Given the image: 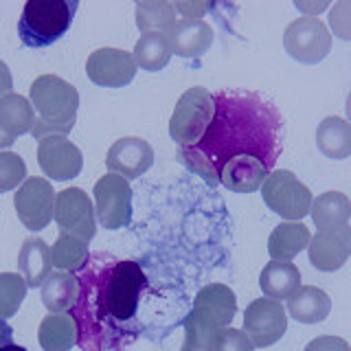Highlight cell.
Masks as SVG:
<instances>
[{
  "mask_svg": "<svg viewBox=\"0 0 351 351\" xmlns=\"http://www.w3.org/2000/svg\"><path fill=\"white\" fill-rule=\"evenodd\" d=\"M237 296L224 283H208L197 292L193 310L184 318L180 351H213L219 332L233 323Z\"/></svg>",
  "mask_w": 351,
  "mask_h": 351,
  "instance_id": "3957f363",
  "label": "cell"
},
{
  "mask_svg": "<svg viewBox=\"0 0 351 351\" xmlns=\"http://www.w3.org/2000/svg\"><path fill=\"white\" fill-rule=\"evenodd\" d=\"M329 25L340 40H351V3L349 0H340L329 11Z\"/></svg>",
  "mask_w": 351,
  "mask_h": 351,
  "instance_id": "836d02e7",
  "label": "cell"
},
{
  "mask_svg": "<svg viewBox=\"0 0 351 351\" xmlns=\"http://www.w3.org/2000/svg\"><path fill=\"white\" fill-rule=\"evenodd\" d=\"M11 343H14V329H11V325L7 321L0 318V349Z\"/></svg>",
  "mask_w": 351,
  "mask_h": 351,
  "instance_id": "f35d334b",
  "label": "cell"
},
{
  "mask_svg": "<svg viewBox=\"0 0 351 351\" xmlns=\"http://www.w3.org/2000/svg\"><path fill=\"white\" fill-rule=\"evenodd\" d=\"M18 270L27 288H40L44 279L53 272L51 248L40 237H27L18 255Z\"/></svg>",
  "mask_w": 351,
  "mask_h": 351,
  "instance_id": "ffe728a7",
  "label": "cell"
},
{
  "mask_svg": "<svg viewBox=\"0 0 351 351\" xmlns=\"http://www.w3.org/2000/svg\"><path fill=\"white\" fill-rule=\"evenodd\" d=\"M75 277L80 294L69 314L77 325V345L84 351H123L134 343L141 332V292L147 281L141 263L95 252Z\"/></svg>",
  "mask_w": 351,
  "mask_h": 351,
  "instance_id": "7a4b0ae2",
  "label": "cell"
},
{
  "mask_svg": "<svg viewBox=\"0 0 351 351\" xmlns=\"http://www.w3.org/2000/svg\"><path fill=\"white\" fill-rule=\"evenodd\" d=\"M294 7L299 11H303L305 18H316L321 11H325L329 7V3H325V0H321V3H301V0H296Z\"/></svg>",
  "mask_w": 351,
  "mask_h": 351,
  "instance_id": "74e56055",
  "label": "cell"
},
{
  "mask_svg": "<svg viewBox=\"0 0 351 351\" xmlns=\"http://www.w3.org/2000/svg\"><path fill=\"white\" fill-rule=\"evenodd\" d=\"M310 215L318 230H336L349 224L351 217V202L345 193L327 191L312 200Z\"/></svg>",
  "mask_w": 351,
  "mask_h": 351,
  "instance_id": "603a6c76",
  "label": "cell"
},
{
  "mask_svg": "<svg viewBox=\"0 0 351 351\" xmlns=\"http://www.w3.org/2000/svg\"><path fill=\"white\" fill-rule=\"evenodd\" d=\"M301 285V272L290 261H270L259 274V288L268 299L281 301Z\"/></svg>",
  "mask_w": 351,
  "mask_h": 351,
  "instance_id": "d4e9b609",
  "label": "cell"
},
{
  "mask_svg": "<svg viewBox=\"0 0 351 351\" xmlns=\"http://www.w3.org/2000/svg\"><path fill=\"white\" fill-rule=\"evenodd\" d=\"M281 152L283 119L277 108L255 93L217 90L211 123L200 141L178 149V158L215 186L219 169L230 158L252 156L272 171Z\"/></svg>",
  "mask_w": 351,
  "mask_h": 351,
  "instance_id": "6da1fadb",
  "label": "cell"
},
{
  "mask_svg": "<svg viewBox=\"0 0 351 351\" xmlns=\"http://www.w3.org/2000/svg\"><path fill=\"white\" fill-rule=\"evenodd\" d=\"M288 329V314L281 301L255 299L244 312V332L255 347H270L279 343Z\"/></svg>",
  "mask_w": 351,
  "mask_h": 351,
  "instance_id": "7c38bea8",
  "label": "cell"
},
{
  "mask_svg": "<svg viewBox=\"0 0 351 351\" xmlns=\"http://www.w3.org/2000/svg\"><path fill=\"white\" fill-rule=\"evenodd\" d=\"M55 195L58 193L53 191V184L47 178H36V176L27 178L22 186H18L14 206L25 228L38 233V230L49 226L55 211Z\"/></svg>",
  "mask_w": 351,
  "mask_h": 351,
  "instance_id": "8fae6325",
  "label": "cell"
},
{
  "mask_svg": "<svg viewBox=\"0 0 351 351\" xmlns=\"http://www.w3.org/2000/svg\"><path fill=\"white\" fill-rule=\"evenodd\" d=\"M11 90H14V77H11V71H9V66L0 60V101L11 95Z\"/></svg>",
  "mask_w": 351,
  "mask_h": 351,
  "instance_id": "8d00e7d4",
  "label": "cell"
},
{
  "mask_svg": "<svg viewBox=\"0 0 351 351\" xmlns=\"http://www.w3.org/2000/svg\"><path fill=\"white\" fill-rule=\"evenodd\" d=\"M171 55L180 58H202L213 44V29L204 20H176V25L165 33Z\"/></svg>",
  "mask_w": 351,
  "mask_h": 351,
  "instance_id": "e0dca14e",
  "label": "cell"
},
{
  "mask_svg": "<svg viewBox=\"0 0 351 351\" xmlns=\"http://www.w3.org/2000/svg\"><path fill=\"white\" fill-rule=\"evenodd\" d=\"M27 180V165L16 152H0V193L18 189Z\"/></svg>",
  "mask_w": 351,
  "mask_h": 351,
  "instance_id": "1f68e13d",
  "label": "cell"
},
{
  "mask_svg": "<svg viewBox=\"0 0 351 351\" xmlns=\"http://www.w3.org/2000/svg\"><path fill=\"white\" fill-rule=\"evenodd\" d=\"M213 119V95L206 88L193 86L184 90L173 108L169 121V136L178 147L193 145L202 138Z\"/></svg>",
  "mask_w": 351,
  "mask_h": 351,
  "instance_id": "8992f818",
  "label": "cell"
},
{
  "mask_svg": "<svg viewBox=\"0 0 351 351\" xmlns=\"http://www.w3.org/2000/svg\"><path fill=\"white\" fill-rule=\"evenodd\" d=\"M88 80L101 88H123L136 75V62L128 51L121 49H97L86 62Z\"/></svg>",
  "mask_w": 351,
  "mask_h": 351,
  "instance_id": "5bb4252c",
  "label": "cell"
},
{
  "mask_svg": "<svg viewBox=\"0 0 351 351\" xmlns=\"http://www.w3.org/2000/svg\"><path fill=\"white\" fill-rule=\"evenodd\" d=\"M285 53L299 64H318L332 51V36L323 20L318 18H296L283 33Z\"/></svg>",
  "mask_w": 351,
  "mask_h": 351,
  "instance_id": "ba28073f",
  "label": "cell"
},
{
  "mask_svg": "<svg viewBox=\"0 0 351 351\" xmlns=\"http://www.w3.org/2000/svg\"><path fill=\"white\" fill-rule=\"evenodd\" d=\"M134 62L147 73H158L171 60V51L165 33H143L134 44Z\"/></svg>",
  "mask_w": 351,
  "mask_h": 351,
  "instance_id": "83f0119b",
  "label": "cell"
},
{
  "mask_svg": "<svg viewBox=\"0 0 351 351\" xmlns=\"http://www.w3.org/2000/svg\"><path fill=\"white\" fill-rule=\"evenodd\" d=\"M270 169L261 160L252 156H235L219 169L217 182L224 184L228 191L235 193H252L257 191L268 178Z\"/></svg>",
  "mask_w": 351,
  "mask_h": 351,
  "instance_id": "ac0fdd59",
  "label": "cell"
},
{
  "mask_svg": "<svg viewBox=\"0 0 351 351\" xmlns=\"http://www.w3.org/2000/svg\"><path fill=\"white\" fill-rule=\"evenodd\" d=\"M44 351H71L77 345V325L69 312H51L38 329Z\"/></svg>",
  "mask_w": 351,
  "mask_h": 351,
  "instance_id": "7402d4cb",
  "label": "cell"
},
{
  "mask_svg": "<svg viewBox=\"0 0 351 351\" xmlns=\"http://www.w3.org/2000/svg\"><path fill=\"white\" fill-rule=\"evenodd\" d=\"M259 189L263 202H266L272 213L288 217L292 222H301L310 213V206L314 200L312 191L290 169L270 171Z\"/></svg>",
  "mask_w": 351,
  "mask_h": 351,
  "instance_id": "52a82bcc",
  "label": "cell"
},
{
  "mask_svg": "<svg viewBox=\"0 0 351 351\" xmlns=\"http://www.w3.org/2000/svg\"><path fill=\"white\" fill-rule=\"evenodd\" d=\"M31 106L38 112L31 134L38 141L44 136H66L75 128L80 93L73 84L58 75H42L29 88Z\"/></svg>",
  "mask_w": 351,
  "mask_h": 351,
  "instance_id": "277c9868",
  "label": "cell"
},
{
  "mask_svg": "<svg viewBox=\"0 0 351 351\" xmlns=\"http://www.w3.org/2000/svg\"><path fill=\"white\" fill-rule=\"evenodd\" d=\"M95 215L106 230H119L132 222V186L123 176L108 173L95 184Z\"/></svg>",
  "mask_w": 351,
  "mask_h": 351,
  "instance_id": "9c48e42d",
  "label": "cell"
},
{
  "mask_svg": "<svg viewBox=\"0 0 351 351\" xmlns=\"http://www.w3.org/2000/svg\"><path fill=\"white\" fill-rule=\"evenodd\" d=\"M303 351H349V343L340 336H318Z\"/></svg>",
  "mask_w": 351,
  "mask_h": 351,
  "instance_id": "e575fe53",
  "label": "cell"
},
{
  "mask_svg": "<svg viewBox=\"0 0 351 351\" xmlns=\"http://www.w3.org/2000/svg\"><path fill=\"white\" fill-rule=\"evenodd\" d=\"M36 125V110L27 97L11 93L0 101V128L9 136H22L29 134Z\"/></svg>",
  "mask_w": 351,
  "mask_h": 351,
  "instance_id": "4316f807",
  "label": "cell"
},
{
  "mask_svg": "<svg viewBox=\"0 0 351 351\" xmlns=\"http://www.w3.org/2000/svg\"><path fill=\"white\" fill-rule=\"evenodd\" d=\"M77 7V0H27L18 20L20 42L29 49L51 47L71 29Z\"/></svg>",
  "mask_w": 351,
  "mask_h": 351,
  "instance_id": "5b68a950",
  "label": "cell"
},
{
  "mask_svg": "<svg viewBox=\"0 0 351 351\" xmlns=\"http://www.w3.org/2000/svg\"><path fill=\"white\" fill-rule=\"evenodd\" d=\"M38 162L44 176H49L51 180H71L82 173L84 156L82 149L71 143L66 136H44L40 138L38 145Z\"/></svg>",
  "mask_w": 351,
  "mask_h": 351,
  "instance_id": "4fadbf2b",
  "label": "cell"
},
{
  "mask_svg": "<svg viewBox=\"0 0 351 351\" xmlns=\"http://www.w3.org/2000/svg\"><path fill=\"white\" fill-rule=\"evenodd\" d=\"M14 143H16V138H14V136H9L7 132H5L3 128H0V149H3V147H11Z\"/></svg>",
  "mask_w": 351,
  "mask_h": 351,
  "instance_id": "ab89813d",
  "label": "cell"
},
{
  "mask_svg": "<svg viewBox=\"0 0 351 351\" xmlns=\"http://www.w3.org/2000/svg\"><path fill=\"white\" fill-rule=\"evenodd\" d=\"M88 259V244L80 237H73L69 233H60L58 241L51 248V261L55 268L64 272H77Z\"/></svg>",
  "mask_w": 351,
  "mask_h": 351,
  "instance_id": "f546056e",
  "label": "cell"
},
{
  "mask_svg": "<svg viewBox=\"0 0 351 351\" xmlns=\"http://www.w3.org/2000/svg\"><path fill=\"white\" fill-rule=\"evenodd\" d=\"M106 165L110 173L123 176L130 182L134 178H141L154 165V149L145 138L123 136L108 149Z\"/></svg>",
  "mask_w": 351,
  "mask_h": 351,
  "instance_id": "9a60e30c",
  "label": "cell"
},
{
  "mask_svg": "<svg viewBox=\"0 0 351 351\" xmlns=\"http://www.w3.org/2000/svg\"><path fill=\"white\" fill-rule=\"evenodd\" d=\"M351 252V228L349 224L336 230H318L310 237L307 255L310 263L321 272H336L347 263Z\"/></svg>",
  "mask_w": 351,
  "mask_h": 351,
  "instance_id": "2e32d148",
  "label": "cell"
},
{
  "mask_svg": "<svg viewBox=\"0 0 351 351\" xmlns=\"http://www.w3.org/2000/svg\"><path fill=\"white\" fill-rule=\"evenodd\" d=\"M176 14H180L182 20H202L206 11H211L208 3H176L173 5Z\"/></svg>",
  "mask_w": 351,
  "mask_h": 351,
  "instance_id": "d590c367",
  "label": "cell"
},
{
  "mask_svg": "<svg viewBox=\"0 0 351 351\" xmlns=\"http://www.w3.org/2000/svg\"><path fill=\"white\" fill-rule=\"evenodd\" d=\"M0 351H27V349H25V347H20V345H14V343H11V345L3 347Z\"/></svg>",
  "mask_w": 351,
  "mask_h": 351,
  "instance_id": "60d3db41",
  "label": "cell"
},
{
  "mask_svg": "<svg viewBox=\"0 0 351 351\" xmlns=\"http://www.w3.org/2000/svg\"><path fill=\"white\" fill-rule=\"evenodd\" d=\"M329 312H332V301H329L327 292L316 288V285H299L288 296V312L285 314H290L299 323H323Z\"/></svg>",
  "mask_w": 351,
  "mask_h": 351,
  "instance_id": "d6986e66",
  "label": "cell"
},
{
  "mask_svg": "<svg viewBox=\"0 0 351 351\" xmlns=\"http://www.w3.org/2000/svg\"><path fill=\"white\" fill-rule=\"evenodd\" d=\"M173 3L167 0H143L136 5V27L143 33H167L176 25Z\"/></svg>",
  "mask_w": 351,
  "mask_h": 351,
  "instance_id": "f1b7e54d",
  "label": "cell"
},
{
  "mask_svg": "<svg viewBox=\"0 0 351 351\" xmlns=\"http://www.w3.org/2000/svg\"><path fill=\"white\" fill-rule=\"evenodd\" d=\"M27 299V283L18 272H0V318L16 316L22 301Z\"/></svg>",
  "mask_w": 351,
  "mask_h": 351,
  "instance_id": "4dcf8cb0",
  "label": "cell"
},
{
  "mask_svg": "<svg viewBox=\"0 0 351 351\" xmlns=\"http://www.w3.org/2000/svg\"><path fill=\"white\" fill-rule=\"evenodd\" d=\"M316 147L323 156L343 160L351 154V125L343 117H327L316 128Z\"/></svg>",
  "mask_w": 351,
  "mask_h": 351,
  "instance_id": "cb8c5ba5",
  "label": "cell"
},
{
  "mask_svg": "<svg viewBox=\"0 0 351 351\" xmlns=\"http://www.w3.org/2000/svg\"><path fill=\"white\" fill-rule=\"evenodd\" d=\"M213 351H255V345L250 343L246 332L235 327H226L219 332Z\"/></svg>",
  "mask_w": 351,
  "mask_h": 351,
  "instance_id": "d6a6232c",
  "label": "cell"
},
{
  "mask_svg": "<svg viewBox=\"0 0 351 351\" xmlns=\"http://www.w3.org/2000/svg\"><path fill=\"white\" fill-rule=\"evenodd\" d=\"M310 228L301 222H281L274 226L268 239V255L272 261H292L310 244Z\"/></svg>",
  "mask_w": 351,
  "mask_h": 351,
  "instance_id": "44dd1931",
  "label": "cell"
},
{
  "mask_svg": "<svg viewBox=\"0 0 351 351\" xmlns=\"http://www.w3.org/2000/svg\"><path fill=\"white\" fill-rule=\"evenodd\" d=\"M42 288V303L47 307L49 312H64L71 310V305L75 303L77 294H80V281L73 272H51L44 283L40 285Z\"/></svg>",
  "mask_w": 351,
  "mask_h": 351,
  "instance_id": "484cf974",
  "label": "cell"
},
{
  "mask_svg": "<svg viewBox=\"0 0 351 351\" xmlns=\"http://www.w3.org/2000/svg\"><path fill=\"white\" fill-rule=\"evenodd\" d=\"M55 222L60 226V233H69L80 237L82 241H90L97 233V215L93 200L80 186L58 191L55 195Z\"/></svg>",
  "mask_w": 351,
  "mask_h": 351,
  "instance_id": "30bf717a",
  "label": "cell"
}]
</instances>
